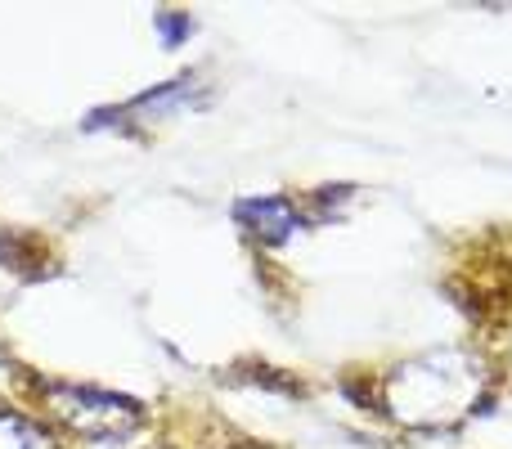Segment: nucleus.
Here are the masks:
<instances>
[{"label": "nucleus", "mask_w": 512, "mask_h": 449, "mask_svg": "<svg viewBox=\"0 0 512 449\" xmlns=\"http://www.w3.org/2000/svg\"><path fill=\"white\" fill-rule=\"evenodd\" d=\"M0 449H54V441L32 423V418L0 414Z\"/></svg>", "instance_id": "obj_4"}, {"label": "nucleus", "mask_w": 512, "mask_h": 449, "mask_svg": "<svg viewBox=\"0 0 512 449\" xmlns=\"http://www.w3.org/2000/svg\"><path fill=\"white\" fill-rule=\"evenodd\" d=\"M189 32H194V23H189L185 14H158V36L167 45H180Z\"/></svg>", "instance_id": "obj_5"}, {"label": "nucleus", "mask_w": 512, "mask_h": 449, "mask_svg": "<svg viewBox=\"0 0 512 449\" xmlns=\"http://www.w3.org/2000/svg\"><path fill=\"white\" fill-rule=\"evenodd\" d=\"M481 373L463 351H436L423 360L400 364L387 378V409L405 423L418 427H441L450 418H459L463 409L477 400Z\"/></svg>", "instance_id": "obj_1"}, {"label": "nucleus", "mask_w": 512, "mask_h": 449, "mask_svg": "<svg viewBox=\"0 0 512 449\" xmlns=\"http://www.w3.org/2000/svg\"><path fill=\"white\" fill-rule=\"evenodd\" d=\"M54 400L63 405V418L72 427H81L86 436H117L131 432L140 423V405L113 391H95V387H59Z\"/></svg>", "instance_id": "obj_2"}, {"label": "nucleus", "mask_w": 512, "mask_h": 449, "mask_svg": "<svg viewBox=\"0 0 512 449\" xmlns=\"http://www.w3.org/2000/svg\"><path fill=\"white\" fill-rule=\"evenodd\" d=\"M234 221L261 243H283L297 234L301 216L288 198H243V203H234Z\"/></svg>", "instance_id": "obj_3"}]
</instances>
